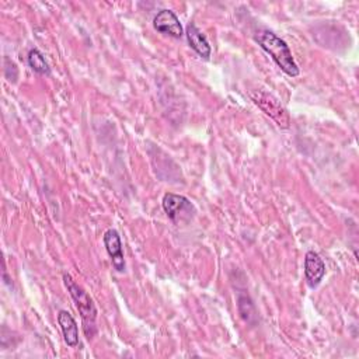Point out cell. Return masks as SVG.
Segmentation results:
<instances>
[{
	"label": "cell",
	"mask_w": 359,
	"mask_h": 359,
	"mask_svg": "<svg viewBox=\"0 0 359 359\" xmlns=\"http://www.w3.org/2000/svg\"><path fill=\"white\" fill-rule=\"evenodd\" d=\"M161 204L167 217L175 224L189 222L196 214V208L191 201L183 196L168 193L163 197Z\"/></svg>",
	"instance_id": "277c9868"
},
{
	"label": "cell",
	"mask_w": 359,
	"mask_h": 359,
	"mask_svg": "<svg viewBox=\"0 0 359 359\" xmlns=\"http://www.w3.org/2000/svg\"><path fill=\"white\" fill-rule=\"evenodd\" d=\"M64 282L83 318L86 335L91 338L96 334V318H97L96 305L93 299L89 296V293L82 286H79L69 274H64Z\"/></svg>",
	"instance_id": "7a4b0ae2"
},
{
	"label": "cell",
	"mask_w": 359,
	"mask_h": 359,
	"mask_svg": "<svg viewBox=\"0 0 359 359\" xmlns=\"http://www.w3.org/2000/svg\"><path fill=\"white\" fill-rule=\"evenodd\" d=\"M251 98L256 105H258L270 118H272L278 126L286 129L291 126V117L288 110L281 104V101L271 93L265 90H256L251 93Z\"/></svg>",
	"instance_id": "3957f363"
},
{
	"label": "cell",
	"mask_w": 359,
	"mask_h": 359,
	"mask_svg": "<svg viewBox=\"0 0 359 359\" xmlns=\"http://www.w3.org/2000/svg\"><path fill=\"white\" fill-rule=\"evenodd\" d=\"M256 41L272 58V61L281 68L284 73L291 78H296L299 75V68L292 57L291 48L277 34L268 30H263L256 34Z\"/></svg>",
	"instance_id": "6da1fadb"
},
{
	"label": "cell",
	"mask_w": 359,
	"mask_h": 359,
	"mask_svg": "<svg viewBox=\"0 0 359 359\" xmlns=\"http://www.w3.org/2000/svg\"><path fill=\"white\" fill-rule=\"evenodd\" d=\"M325 275V264L314 251H307L305 257V277L310 288L320 285Z\"/></svg>",
	"instance_id": "52a82bcc"
},
{
	"label": "cell",
	"mask_w": 359,
	"mask_h": 359,
	"mask_svg": "<svg viewBox=\"0 0 359 359\" xmlns=\"http://www.w3.org/2000/svg\"><path fill=\"white\" fill-rule=\"evenodd\" d=\"M153 27L161 34H166L173 38H182L184 36V30L180 19L175 16L174 12L163 9L160 10L156 17L153 19Z\"/></svg>",
	"instance_id": "5b68a950"
},
{
	"label": "cell",
	"mask_w": 359,
	"mask_h": 359,
	"mask_svg": "<svg viewBox=\"0 0 359 359\" xmlns=\"http://www.w3.org/2000/svg\"><path fill=\"white\" fill-rule=\"evenodd\" d=\"M27 61H29V65L30 68L38 73V75H43V76H50L51 75V68L45 59V57L38 51V50H31L29 52V57H27Z\"/></svg>",
	"instance_id": "30bf717a"
},
{
	"label": "cell",
	"mask_w": 359,
	"mask_h": 359,
	"mask_svg": "<svg viewBox=\"0 0 359 359\" xmlns=\"http://www.w3.org/2000/svg\"><path fill=\"white\" fill-rule=\"evenodd\" d=\"M239 307H246V310L244 309L240 310V314L247 323H253V317L256 318V309H254L251 299L246 295H240L239 296Z\"/></svg>",
	"instance_id": "8fae6325"
},
{
	"label": "cell",
	"mask_w": 359,
	"mask_h": 359,
	"mask_svg": "<svg viewBox=\"0 0 359 359\" xmlns=\"http://www.w3.org/2000/svg\"><path fill=\"white\" fill-rule=\"evenodd\" d=\"M103 242H104L108 256L111 257V263H112V267L115 268V271L124 272L125 271V258H124V251H122V242H121L118 232L114 229L107 230L104 233Z\"/></svg>",
	"instance_id": "8992f818"
},
{
	"label": "cell",
	"mask_w": 359,
	"mask_h": 359,
	"mask_svg": "<svg viewBox=\"0 0 359 359\" xmlns=\"http://www.w3.org/2000/svg\"><path fill=\"white\" fill-rule=\"evenodd\" d=\"M186 36H187V41H189V45L204 59H208L211 57V45L207 40V37L203 34V31L194 24V23H190L187 26V31H186Z\"/></svg>",
	"instance_id": "ba28073f"
},
{
	"label": "cell",
	"mask_w": 359,
	"mask_h": 359,
	"mask_svg": "<svg viewBox=\"0 0 359 359\" xmlns=\"http://www.w3.org/2000/svg\"><path fill=\"white\" fill-rule=\"evenodd\" d=\"M58 323L61 325L65 342L72 348L78 346L79 345V327H78V323L73 318V316L68 310H61L58 313Z\"/></svg>",
	"instance_id": "9c48e42d"
}]
</instances>
